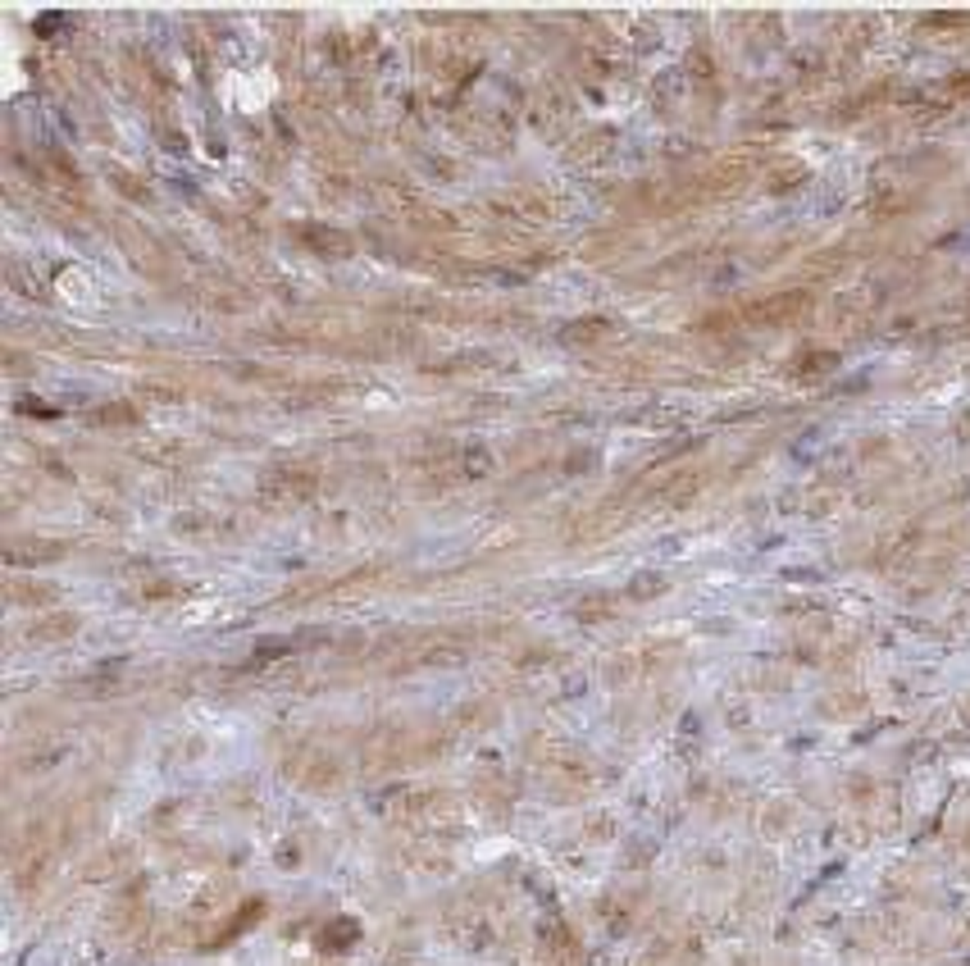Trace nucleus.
I'll use <instances>...</instances> for the list:
<instances>
[{
	"label": "nucleus",
	"mask_w": 970,
	"mask_h": 966,
	"mask_svg": "<svg viewBox=\"0 0 970 966\" xmlns=\"http://www.w3.org/2000/svg\"><path fill=\"white\" fill-rule=\"evenodd\" d=\"M315 483H319V474L311 470V466H301V461H283L278 470H269L265 479H260V488H265V497H283V501H305L315 492Z\"/></svg>",
	"instance_id": "nucleus-1"
},
{
	"label": "nucleus",
	"mask_w": 970,
	"mask_h": 966,
	"mask_svg": "<svg viewBox=\"0 0 970 966\" xmlns=\"http://www.w3.org/2000/svg\"><path fill=\"white\" fill-rule=\"evenodd\" d=\"M64 556V543H50V538H10L5 543V566L10 570H37L46 561H60Z\"/></svg>",
	"instance_id": "nucleus-2"
},
{
	"label": "nucleus",
	"mask_w": 970,
	"mask_h": 966,
	"mask_svg": "<svg viewBox=\"0 0 970 966\" xmlns=\"http://www.w3.org/2000/svg\"><path fill=\"white\" fill-rule=\"evenodd\" d=\"M811 306V292H779V296H765L756 306H747L743 320H756V324H770V320H793L797 311Z\"/></svg>",
	"instance_id": "nucleus-3"
},
{
	"label": "nucleus",
	"mask_w": 970,
	"mask_h": 966,
	"mask_svg": "<svg viewBox=\"0 0 970 966\" xmlns=\"http://www.w3.org/2000/svg\"><path fill=\"white\" fill-rule=\"evenodd\" d=\"M834 365H838L834 351H825V346H802V351L793 355L788 374H793V379H815V374H830Z\"/></svg>",
	"instance_id": "nucleus-4"
},
{
	"label": "nucleus",
	"mask_w": 970,
	"mask_h": 966,
	"mask_svg": "<svg viewBox=\"0 0 970 966\" xmlns=\"http://www.w3.org/2000/svg\"><path fill=\"white\" fill-rule=\"evenodd\" d=\"M73 634H78V616H69V611H64V616L55 611V616L28 625V638H32V643H60V638H73Z\"/></svg>",
	"instance_id": "nucleus-5"
},
{
	"label": "nucleus",
	"mask_w": 970,
	"mask_h": 966,
	"mask_svg": "<svg viewBox=\"0 0 970 966\" xmlns=\"http://www.w3.org/2000/svg\"><path fill=\"white\" fill-rule=\"evenodd\" d=\"M355 939H361V921L337 917V921H328V926H324V935H319V948H324V953H346Z\"/></svg>",
	"instance_id": "nucleus-6"
},
{
	"label": "nucleus",
	"mask_w": 970,
	"mask_h": 966,
	"mask_svg": "<svg viewBox=\"0 0 970 966\" xmlns=\"http://www.w3.org/2000/svg\"><path fill=\"white\" fill-rule=\"evenodd\" d=\"M337 780H342L337 757H328V752H311V761H305V784H311V789H333Z\"/></svg>",
	"instance_id": "nucleus-7"
},
{
	"label": "nucleus",
	"mask_w": 970,
	"mask_h": 966,
	"mask_svg": "<svg viewBox=\"0 0 970 966\" xmlns=\"http://www.w3.org/2000/svg\"><path fill=\"white\" fill-rule=\"evenodd\" d=\"M606 333H610V320H606V315H592V320H574V324H566V329H560V342L583 346V342H597V338H606Z\"/></svg>",
	"instance_id": "nucleus-8"
},
{
	"label": "nucleus",
	"mask_w": 970,
	"mask_h": 966,
	"mask_svg": "<svg viewBox=\"0 0 970 966\" xmlns=\"http://www.w3.org/2000/svg\"><path fill=\"white\" fill-rule=\"evenodd\" d=\"M87 420L106 424V429H119V424H137V411H132V401H110V406H96Z\"/></svg>",
	"instance_id": "nucleus-9"
},
{
	"label": "nucleus",
	"mask_w": 970,
	"mask_h": 966,
	"mask_svg": "<svg viewBox=\"0 0 970 966\" xmlns=\"http://www.w3.org/2000/svg\"><path fill=\"white\" fill-rule=\"evenodd\" d=\"M305 246H315V251H324V256H346L351 251V237L346 233H333V228H305Z\"/></svg>",
	"instance_id": "nucleus-10"
},
{
	"label": "nucleus",
	"mask_w": 970,
	"mask_h": 966,
	"mask_svg": "<svg viewBox=\"0 0 970 966\" xmlns=\"http://www.w3.org/2000/svg\"><path fill=\"white\" fill-rule=\"evenodd\" d=\"M5 597H10V602H28V606H37V602H55L60 593L50 588V584H32V579L19 584V579H14V584L5 588Z\"/></svg>",
	"instance_id": "nucleus-11"
},
{
	"label": "nucleus",
	"mask_w": 970,
	"mask_h": 966,
	"mask_svg": "<svg viewBox=\"0 0 970 966\" xmlns=\"http://www.w3.org/2000/svg\"><path fill=\"white\" fill-rule=\"evenodd\" d=\"M702 483H706L702 474H684V479H675V483L666 488V497H670L675 506H688V501H693V497L702 492Z\"/></svg>",
	"instance_id": "nucleus-12"
},
{
	"label": "nucleus",
	"mask_w": 970,
	"mask_h": 966,
	"mask_svg": "<svg viewBox=\"0 0 970 966\" xmlns=\"http://www.w3.org/2000/svg\"><path fill=\"white\" fill-rule=\"evenodd\" d=\"M260 911H265V902H260V898H255V902H251L246 911H237V917H233V921L224 926V935H219V944H224V939H237V935H242V930H246L251 921H260Z\"/></svg>",
	"instance_id": "nucleus-13"
},
{
	"label": "nucleus",
	"mask_w": 970,
	"mask_h": 966,
	"mask_svg": "<svg viewBox=\"0 0 970 966\" xmlns=\"http://www.w3.org/2000/svg\"><path fill=\"white\" fill-rule=\"evenodd\" d=\"M666 588H670L666 575H638V579L629 584V597H642V602H647V597H660Z\"/></svg>",
	"instance_id": "nucleus-14"
},
{
	"label": "nucleus",
	"mask_w": 970,
	"mask_h": 966,
	"mask_svg": "<svg viewBox=\"0 0 970 966\" xmlns=\"http://www.w3.org/2000/svg\"><path fill=\"white\" fill-rule=\"evenodd\" d=\"M574 616H579V620H601V616H610V597H601V593L583 597V602L574 606Z\"/></svg>",
	"instance_id": "nucleus-15"
},
{
	"label": "nucleus",
	"mask_w": 970,
	"mask_h": 966,
	"mask_svg": "<svg viewBox=\"0 0 970 966\" xmlns=\"http://www.w3.org/2000/svg\"><path fill=\"white\" fill-rule=\"evenodd\" d=\"M930 23H939V28H957V23H970V14H930Z\"/></svg>",
	"instance_id": "nucleus-16"
},
{
	"label": "nucleus",
	"mask_w": 970,
	"mask_h": 966,
	"mask_svg": "<svg viewBox=\"0 0 970 966\" xmlns=\"http://www.w3.org/2000/svg\"><path fill=\"white\" fill-rule=\"evenodd\" d=\"M957 438H961V442H970V411L961 415V424H957Z\"/></svg>",
	"instance_id": "nucleus-17"
},
{
	"label": "nucleus",
	"mask_w": 970,
	"mask_h": 966,
	"mask_svg": "<svg viewBox=\"0 0 970 966\" xmlns=\"http://www.w3.org/2000/svg\"><path fill=\"white\" fill-rule=\"evenodd\" d=\"M966 721H970V702H966Z\"/></svg>",
	"instance_id": "nucleus-18"
}]
</instances>
